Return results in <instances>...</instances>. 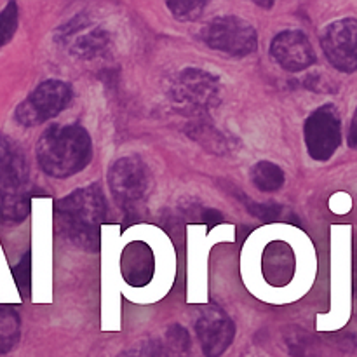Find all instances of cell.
Wrapping results in <instances>:
<instances>
[{
	"mask_svg": "<svg viewBox=\"0 0 357 357\" xmlns=\"http://www.w3.org/2000/svg\"><path fill=\"white\" fill-rule=\"evenodd\" d=\"M107 218V201L98 185L79 188L56 202L58 229L75 246L100 250V229Z\"/></svg>",
	"mask_w": 357,
	"mask_h": 357,
	"instance_id": "obj_1",
	"label": "cell"
},
{
	"mask_svg": "<svg viewBox=\"0 0 357 357\" xmlns=\"http://www.w3.org/2000/svg\"><path fill=\"white\" fill-rule=\"evenodd\" d=\"M93 159V142L82 126L56 124L45 129L37 143L40 169L51 178H70L86 169Z\"/></svg>",
	"mask_w": 357,
	"mask_h": 357,
	"instance_id": "obj_2",
	"label": "cell"
},
{
	"mask_svg": "<svg viewBox=\"0 0 357 357\" xmlns=\"http://www.w3.org/2000/svg\"><path fill=\"white\" fill-rule=\"evenodd\" d=\"M30 169L24 150L9 136H0V222L20 223L30 213Z\"/></svg>",
	"mask_w": 357,
	"mask_h": 357,
	"instance_id": "obj_3",
	"label": "cell"
},
{
	"mask_svg": "<svg viewBox=\"0 0 357 357\" xmlns=\"http://www.w3.org/2000/svg\"><path fill=\"white\" fill-rule=\"evenodd\" d=\"M222 80L202 68H183L173 79L169 100L180 114L204 119L208 112L222 103Z\"/></svg>",
	"mask_w": 357,
	"mask_h": 357,
	"instance_id": "obj_4",
	"label": "cell"
},
{
	"mask_svg": "<svg viewBox=\"0 0 357 357\" xmlns=\"http://www.w3.org/2000/svg\"><path fill=\"white\" fill-rule=\"evenodd\" d=\"M108 187L119 208L129 216H136L139 204L150 190V171L138 155H126L115 160L108 171Z\"/></svg>",
	"mask_w": 357,
	"mask_h": 357,
	"instance_id": "obj_5",
	"label": "cell"
},
{
	"mask_svg": "<svg viewBox=\"0 0 357 357\" xmlns=\"http://www.w3.org/2000/svg\"><path fill=\"white\" fill-rule=\"evenodd\" d=\"M73 98L72 86L63 80L51 79L38 84L24 101L14 110V119L24 128H35L61 114Z\"/></svg>",
	"mask_w": 357,
	"mask_h": 357,
	"instance_id": "obj_6",
	"label": "cell"
},
{
	"mask_svg": "<svg viewBox=\"0 0 357 357\" xmlns=\"http://www.w3.org/2000/svg\"><path fill=\"white\" fill-rule=\"evenodd\" d=\"M202 42L215 51L232 58H244L257 51V30L239 16L213 17L201 30Z\"/></svg>",
	"mask_w": 357,
	"mask_h": 357,
	"instance_id": "obj_7",
	"label": "cell"
},
{
	"mask_svg": "<svg viewBox=\"0 0 357 357\" xmlns=\"http://www.w3.org/2000/svg\"><path fill=\"white\" fill-rule=\"evenodd\" d=\"M303 136L309 155L314 160H328L335 155L342 143V122L337 107L323 105L307 117Z\"/></svg>",
	"mask_w": 357,
	"mask_h": 357,
	"instance_id": "obj_8",
	"label": "cell"
},
{
	"mask_svg": "<svg viewBox=\"0 0 357 357\" xmlns=\"http://www.w3.org/2000/svg\"><path fill=\"white\" fill-rule=\"evenodd\" d=\"M321 47L337 70L352 73L357 70V20L344 17L326 24L321 33Z\"/></svg>",
	"mask_w": 357,
	"mask_h": 357,
	"instance_id": "obj_9",
	"label": "cell"
},
{
	"mask_svg": "<svg viewBox=\"0 0 357 357\" xmlns=\"http://www.w3.org/2000/svg\"><path fill=\"white\" fill-rule=\"evenodd\" d=\"M195 333L206 357H220L236 338V324L222 309L208 307L195 323Z\"/></svg>",
	"mask_w": 357,
	"mask_h": 357,
	"instance_id": "obj_10",
	"label": "cell"
},
{
	"mask_svg": "<svg viewBox=\"0 0 357 357\" xmlns=\"http://www.w3.org/2000/svg\"><path fill=\"white\" fill-rule=\"evenodd\" d=\"M271 56L286 72H303L317 61L309 37L300 30H284L271 42Z\"/></svg>",
	"mask_w": 357,
	"mask_h": 357,
	"instance_id": "obj_11",
	"label": "cell"
},
{
	"mask_svg": "<svg viewBox=\"0 0 357 357\" xmlns=\"http://www.w3.org/2000/svg\"><path fill=\"white\" fill-rule=\"evenodd\" d=\"M121 271L131 286H145L153 274V255L145 243H131L122 253Z\"/></svg>",
	"mask_w": 357,
	"mask_h": 357,
	"instance_id": "obj_12",
	"label": "cell"
},
{
	"mask_svg": "<svg viewBox=\"0 0 357 357\" xmlns=\"http://www.w3.org/2000/svg\"><path fill=\"white\" fill-rule=\"evenodd\" d=\"M66 42H70L68 51L75 58L94 59L108 51V47H110V33L101 26L89 28V24H87L82 31L73 35Z\"/></svg>",
	"mask_w": 357,
	"mask_h": 357,
	"instance_id": "obj_13",
	"label": "cell"
},
{
	"mask_svg": "<svg viewBox=\"0 0 357 357\" xmlns=\"http://www.w3.org/2000/svg\"><path fill=\"white\" fill-rule=\"evenodd\" d=\"M149 357H192L190 335L180 324H173L149 345Z\"/></svg>",
	"mask_w": 357,
	"mask_h": 357,
	"instance_id": "obj_14",
	"label": "cell"
},
{
	"mask_svg": "<svg viewBox=\"0 0 357 357\" xmlns=\"http://www.w3.org/2000/svg\"><path fill=\"white\" fill-rule=\"evenodd\" d=\"M187 132L192 139L201 143L206 150L216 153V155H223V153H227L232 149V142H230L232 138L223 135L211 122L206 121V117L195 119V122L190 124V129Z\"/></svg>",
	"mask_w": 357,
	"mask_h": 357,
	"instance_id": "obj_15",
	"label": "cell"
},
{
	"mask_svg": "<svg viewBox=\"0 0 357 357\" xmlns=\"http://www.w3.org/2000/svg\"><path fill=\"white\" fill-rule=\"evenodd\" d=\"M284 180V171L271 160H260L251 167V181L261 192H278Z\"/></svg>",
	"mask_w": 357,
	"mask_h": 357,
	"instance_id": "obj_16",
	"label": "cell"
},
{
	"mask_svg": "<svg viewBox=\"0 0 357 357\" xmlns=\"http://www.w3.org/2000/svg\"><path fill=\"white\" fill-rule=\"evenodd\" d=\"M21 335L20 314L13 307H0V356L16 347Z\"/></svg>",
	"mask_w": 357,
	"mask_h": 357,
	"instance_id": "obj_17",
	"label": "cell"
},
{
	"mask_svg": "<svg viewBox=\"0 0 357 357\" xmlns=\"http://www.w3.org/2000/svg\"><path fill=\"white\" fill-rule=\"evenodd\" d=\"M166 6L178 21H195L202 16L208 2L204 0H171Z\"/></svg>",
	"mask_w": 357,
	"mask_h": 357,
	"instance_id": "obj_18",
	"label": "cell"
},
{
	"mask_svg": "<svg viewBox=\"0 0 357 357\" xmlns=\"http://www.w3.org/2000/svg\"><path fill=\"white\" fill-rule=\"evenodd\" d=\"M17 21H20L17 3L9 2L0 13V47H3V45L13 40L14 33L17 30Z\"/></svg>",
	"mask_w": 357,
	"mask_h": 357,
	"instance_id": "obj_19",
	"label": "cell"
},
{
	"mask_svg": "<svg viewBox=\"0 0 357 357\" xmlns=\"http://www.w3.org/2000/svg\"><path fill=\"white\" fill-rule=\"evenodd\" d=\"M243 199V202L246 204L248 211L251 215H255L257 218L264 220V222H274V220H281L282 218V211L284 208L279 204H258V202L250 201V199Z\"/></svg>",
	"mask_w": 357,
	"mask_h": 357,
	"instance_id": "obj_20",
	"label": "cell"
},
{
	"mask_svg": "<svg viewBox=\"0 0 357 357\" xmlns=\"http://www.w3.org/2000/svg\"><path fill=\"white\" fill-rule=\"evenodd\" d=\"M14 281H16L17 288H20L21 295L28 296L30 295V284H31V257L30 253L24 255L21 258L20 264L13 268Z\"/></svg>",
	"mask_w": 357,
	"mask_h": 357,
	"instance_id": "obj_21",
	"label": "cell"
},
{
	"mask_svg": "<svg viewBox=\"0 0 357 357\" xmlns=\"http://www.w3.org/2000/svg\"><path fill=\"white\" fill-rule=\"evenodd\" d=\"M201 220L204 223H208V225H216V223H220L223 220V216H222V213L220 211H216V209H213V208H206V209H202V215H201Z\"/></svg>",
	"mask_w": 357,
	"mask_h": 357,
	"instance_id": "obj_22",
	"label": "cell"
},
{
	"mask_svg": "<svg viewBox=\"0 0 357 357\" xmlns=\"http://www.w3.org/2000/svg\"><path fill=\"white\" fill-rule=\"evenodd\" d=\"M349 145L352 149H357V108L354 112V117L351 121V129H349Z\"/></svg>",
	"mask_w": 357,
	"mask_h": 357,
	"instance_id": "obj_23",
	"label": "cell"
}]
</instances>
